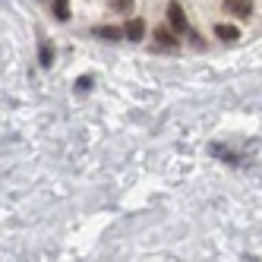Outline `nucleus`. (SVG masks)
<instances>
[{
    "instance_id": "f257e3e1",
    "label": "nucleus",
    "mask_w": 262,
    "mask_h": 262,
    "mask_svg": "<svg viewBox=\"0 0 262 262\" xmlns=\"http://www.w3.org/2000/svg\"><path fill=\"white\" fill-rule=\"evenodd\" d=\"M167 26H171L177 35H183L186 29H190V19H186V13H183V7L177 4V0L167 4Z\"/></svg>"
},
{
    "instance_id": "f03ea898",
    "label": "nucleus",
    "mask_w": 262,
    "mask_h": 262,
    "mask_svg": "<svg viewBox=\"0 0 262 262\" xmlns=\"http://www.w3.org/2000/svg\"><path fill=\"white\" fill-rule=\"evenodd\" d=\"M224 13H231L234 19H247L253 16V0H224Z\"/></svg>"
},
{
    "instance_id": "7ed1b4c3",
    "label": "nucleus",
    "mask_w": 262,
    "mask_h": 262,
    "mask_svg": "<svg viewBox=\"0 0 262 262\" xmlns=\"http://www.w3.org/2000/svg\"><path fill=\"white\" fill-rule=\"evenodd\" d=\"M155 48H167V51H177V32L171 26L155 29Z\"/></svg>"
},
{
    "instance_id": "20e7f679",
    "label": "nucleus",
    "mask_w": 262,
    "mask_h": 262,
    "mask_svg": "<svg viewBox=\"0 0 262 262\" xmlns=\"http://www.w3.org/2000/svg\"><path fill=\"white\" fill-rule=\"evenodd\" d=\"M215 38L231 45V41H237V38H240V29H237L234 23H218V26H215Z\"/></svg>"
},
{
    "instance_id": "39448f33",
    "label": "nucleus",
    "mask_w": 262,
    "mask_h": 262,
    "mask_svg": "<svg viewBox=\"0 0 262 262\" xmlns=\"http://www.w3.org/2000/svg\"><path fill=\"white\" fill-rule=\"evenodd\" d=\"M123 35H126L129 41H142V38H145V23L139 19V16H136V19H129V23L123 26Z\"/></svg>"
},
{
    "instance_id": "423d86ee",
    "label": "nucleus",
    "mask_w": 262,
    "mask_h": 262,
    "mask_svg": "<svg viewBox=\"0 0 262 262\" xmlns=\"http://www.w3.org/2000/svg\"><path fill=\"white\" fill-rule=\"evenodd\" d=\"M92 32H95L98 38H107V41H117V38H126V35H123L120 29H114V26H95V29H92Z\"/></svg>"
},
{
    "instance_id": "0eeeda50",
    "label": "nucleus",
    "mask_w": 262,
    "mask_h": 262,
    "mask_svg": "<svg viewBox=\"0 0 262 262\" xmlns=\"http://www.w3.org/2000/svg\"><path fill=\"white\" fill-rule=\"evenodd\" d=\"M38 63H41L45 70H51V63H54V48H51L48 41H41V48H38Z\"/></svg>"
},
{
    "instance_id": "6e6552de",
    "label": "nucleus",
    "mask_w": 262,
    "mask_h": 262,
    "mask_svg": "<svg viewBox=\"0 0 262 262\" xmlns=\"http://www.w3.org/2000/svg\"><path fill=\"white\" fill-rule=\"evenodd\" d=\"M67 4H70V0H54V7H51V10H54V16H57L60 23H67V19H70V7H67Z\"/></svg>"
},
{
    "instance_id": "1a4fd4ad",
    "label": "nucleus",
    "mask_w": 262,
    "mask_h": 262,
    "mask_svg": "<svg viewBox=\"0 0 262 262\" xmlns=\"http://www.w3.org/2000/svg\"><path fill=\"white\" fill-rule=\"evenodd\" d=\"M111 10H117V13H133V0H107Z\"/></svg>"
},
{
    "instance_id": "9d476101",
    "label": "nucleus",
    "mask_w": 262,
    "mask_h": 262,
    "mask_svg": "<svg viewBox=\"0 0 262 262\" xmlns=\"http://www.w3.org/2000/svg\"><path fill=\"white\" fill-rule=\"evenodd\" d=\"M82 89H92V79H89V76H82V79L76 82V92H82Z\"/></svg>"
}]
</instances>
